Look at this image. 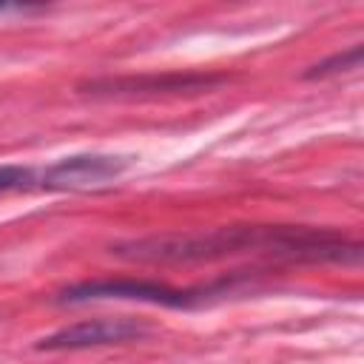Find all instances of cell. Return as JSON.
Returning <instances> with one entry per match:
<instances>
[{"label": "cell", "mask_w": 364, "mask_h": 364, "mask_svg": "<svg viewBox=\"0 0 364 364\" xmlns=\"http://www.w3.org/2000/svg\"><path fill=\"white\" fill-rule=\"evenodd\" d=\"M111 253L128 262L148 264H191L216 262L225 256L264 253L290 262H358L361 245L330 230L284 228V225H230L196 233H165L111 245Z\"/></svg>", "instance_id": "cell-1"}, {"label": "cell", "mask_w": 364, "mask_h": 364, "mask_svg": "<svg viewBox=\"0 0 364 364\" xmlns=\"http://www.w3.org/2000/svg\"><path fill=\"white\" fill-rule=\"evenodd\" d=\"M358 63H361V46H353V48L344 51V54H336V57H330V60H321V63L313 65L304 77L316 80V77H327V74H338V71H353V68H358Z\"/></svg>", "instance_id": "cell-6"}, {"label": "cell", "mask_w": 364, "mask_h": 364, "mask_svg": "<svg viewBox=\"0 0 364 364\" xmlns=\"http://www.w3.org/2000/svg\"><path fill=\"white\" fill-rule=\"evenodd\" d=\"M128 165L131 159L117 154H74L48 165L40 182L57 191H85V188H100L119 179L128 171Z\"/></svg>", "instance_id": "cell-4"}, {"label": "cell", "mask_w": 364, "mask_h": 364, "mask_svg": "<svg viewBox=\"0 0 364 364\" xmlns=\"http://www.w3.org/2000/svg\"><path fill=\"white\" fill-rule=\"evenodd\" d=\"M148 324L131 316H102V318H85L77 324H68L46 338L37 341V350H88V347H105V344H125L134 338L148 336Z\"/></svg>", "instance_id": "cell-3"}, {"label": "cell", "mask_w": 364, "mask_h": 364, "mask_svg": "<svg viewBox=\"0 0 364 364\" xmlns=\"http://www.w3.org/2000/svg\"><path fill=\"white\" fill-rule=\"evenodd\" d=\"M34 182H37V176H34L31 168H23V165H0V193L31 188Z\"/></svg>", "instance_id": "cell-7"}, {"label": "cell", "mask_w": 364, "mask_h": 364, "mask_svg": "<svg viewBox=\"0 0 364 364\" xmlns=\"http://www.w3.org/2000/svg\"><path fill=\"white\" fill-rule=\"evenodd\" d=\"M6 9H11V6H0V11H6Z\"/></svg>", "instance_id": "cell-8"}, {"label": "cell", "mask_w": 364, "mask_h": 364, "mask_svg": "<svg viewBox=\"0 0 364 364\" xmlns=\"http://www.w3.org/2000/svg\"><path fill=\"white\" fill-rule=\"evenodd\" d=\"M230 290V282L213 284V287H171L148 279H94V282H80L65 287L57 301L63 304H82V301H100V299H128V301H148V304H162V307H199L210 296H225Z\"/></svg>", "instance_id": "cell-2"}, {"label": "cell", "mask_w": 364, "mask_h": 364, "mask_svg": "<svg viewBox=\"0 0 364 364\" xmlns=\"http://www.w3.org/2000/svg\"><path fill=\"white\" fill-rule=\"evenodd\" d=\"M219 77H202V74H185V77H139V80H102L91 82V94H156V91H205Z\"/></svg>", "instance_id": "cell-5"}]
</instances>
